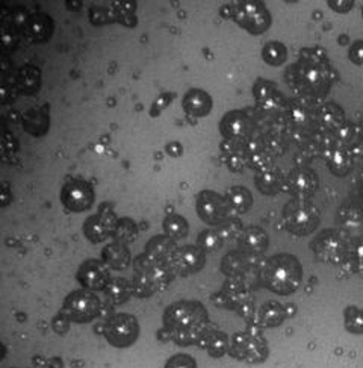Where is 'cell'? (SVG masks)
<instances>
[{"mask_svg":"<svg viewBox=\"0 0 363 368\" xmlns=\"http://www.w3.org/2000/svg\"><path fill=\"white\" fill-rule=\"evenodd\" d=\"M207 310L196 300H179L164 313V326L176 344L191 346L203 340L207 324Z\"/></svg>","mask_w":363,"mask_h":368,"instance_id":"obj_1","label":"cell"},{"mask_svg":"<svg viewBox=\"0 0 363 368\" xmlns=\"http://www.w3.org/2000/svg\"><path fill=\"white\" fill-rule=\"evenodd\" d=\"M288 82L301 96L321 97L328 93L332 85L328 62L319 49H304L300 61L288 70Z\"/></svg>","mask_w":363,"mask_h":368,"instance_id":"obj_2","label":"cell"},{"mask_svg":"<svg viewBox=\"0 0 363 368\" xmlns=\"http://www.w3.org/2000/svg\"><path fill=\"white\" fill-rule=\"evenodd\" d=\"M261 281L270 291L279 296H289L300 288L303 281V267L294 255H280L266 259L262 264Z\"/></svg>","mask_w":363,"mask_h":368,"instance_id":"obj_3","label":"cell"},{"mask_svg":"<svg viewBox=\"0 0 363 368\" xmlns=\"http://www.w3.org/2000/svg\"><path fill=\"white\" fill-rule=\"evenodd\" d=\"M224 19H232L248 34L261 35L271 26V14L262 2L244 0V2L225 3L221 8Z\"/></svg>","mask_w":363,"mask_h":368,"instance_id":"obj_4","label":"cell"},{"mask_svg":"<svg viewBox=\"0 0 363 368\" xmlns=\"http://www.w3.org/2000/svg\"><path fill=\"white\" fill-rule=\"evenodd\" d=\"M319 211L306 199H294L283 208V222L288 231L297 236L310 235L319 225Z\"/></svg>","mask_w":363,"mask_h":368,"instance_id":"obj_5","label":"cell"},{"mask_svg":"<svg viewBox=\"0 0 363 368\" xmlns=\"http://www.w3.org/2000/svg\"><path fill=\"white\" fill-rule=\"evenodd\" d=\"M350 244L351 240L346 236L345 232L336 231V229H328V231L321 232L312 241V250L315 256L322 261V263L342 265L346 253H348Z\"/></svg>","mask_w":363,"mask_h":368,"instance_id":"obj_6","label":"cell"},{"mask_svg":"<svg viewBox=\"0 0 363 368\" xmlns=\"http://www.w3.org/2000/svg\"><path fill=\"white\" fill-rule=\"evenodd\" d=\"M100 300L94 291L90 290H76L68 294L64 300L62 314L70 322L75 323H90L100 314Z\"/></svg>","mask_w":363,"mask_h":368,"instance_id":"obj_7","label":"cell"},{"mask_svg":"<svg viewBox=\"0 0 363 368\" xmlns=\"http://www.w3.org/2000/svg\"><path fill=\"white\" fill-rule=\"evenodd\" d=\"M196 209L201 222L216 227L232 217V208L225 195L212 190H203L197 195Z\"/></svg>","mask_w":363,"mask_h":368,"instance_id":"obj_8","label":"cell"},{"mask_svg":"<svg viewBox=\"0 0 363 368\" xmlns=\"http://www.w3.org/2000/svg\"><path fill=\"white\" fill-rule=\"evenodd\" d=\"M230 355L239 361L261 362L268 356V346L261 337V333L253 332H236L230 338Z\"/></svg>","mask_w":363,"mask_h":368,"instance_id":"obj_9","label":"cell"},{"mask_svg":"<svg viewBox=\"0 0 363 368\" xmlns=\"http://www.w3.org/2000/svg\"><path fill=\"white\" fill-rule=\"evenodd\" d=\"M140 323L131 314H115L104 324V337L115 347H129L138 340Z\"/></svg>","mask_w":363,"mask_h":368,"instance_id":"obj_10","label":"cell"},{"mask_svg":"<svg viewBox=\"0 0 363 368\" xmlns=\"http://www.w3.org/2000/svg\"><path fill=\"white\" fill-rule=\"evenodd\" d=\"M59 199L67 211L84 212L94 204L95 193L90 182L76 179V181H70L62 186Z\"/></svg>","mask_w":363,"mask_h":368,"instance_id":"obj_11","label":"cell"},{"mask_svg":"<svg viewBox=\"0 0 363 368\" xmlns=\"http://www.w3.org/2000/svg\"><path fill=\"white\" fill-rule=\"evenodd\" d=\"M206 264V252L200 247V245H183V247H177L169 270L174 274L180 276H189L198 273L201 268Z\"/></svg>","mask_w":363,"mask_h":368,"instance_id":"obj_12","label":"cell"},{"mask_svg":"<svg viewBox=\"0 0 363 368\" xmlns=\"http://www.w3.org/2000/svg\"><path fill=\"white\" fill-rule=\"evenodd\" d=\"M77 281L85 290L104 291L108 288L111 279L109 267L99 259H86L77 270Z\"/></svg>","mask_w":363,"mask_h":368,"instance_id":"obj_13","label":"cell"},{"mask_svg":"<svg viewBox=\"0 0 363 368\" xmlns=\"http://www.w3.org/2000/svg\"><path fill=\"white\" fill-rule=\"evenodd\" d=\"M118 218L111 209H102L99 214L88 217L84 223V235L86 240L94 244L103 243L108 240V236L114 235Z\"/></svg>","mask_w":363,"mask_h":368,"instance_id":"obj_14","label":"cell"},{"mask_svg":"<svg viewBox=\"0 0 363 368\" xmlns=\"http://www.w3.org/2000/svg\"><path fill=\"white\" fill-rule=\"evenodd\" d=\"M318 188V176L312 170L304 167H297L290 170L285 177L283 190L297 195H308L312 194Z\"/></svg>","mask_w":363,"mask_h":368,"instance_id":"obj_15","label":"cell"},{"mask_svg":"<svg viewBox=\"0 0 363 368\" xmlns=\"http://www.w3.org/2000/svg\"><path fill=\"white\" fill-rule=\"evenodd\" d=\"M248 130L250 121L245 114L238 109L224 114V117L220 121V132L225 140L244 141L248 137Z\"/></svg>","mask_w":363,"mask_h":368,"instance_id":"obj_16","label":"cell"},{"mask_svg":"<svg viewBox=\"0 0 363 368\" xmlns=\"http://www.w3.org/2000/svg\"><path fill=\"white\" fill-rule=\"evenodd\" d=\"M182 108L194 119L207 117L214 108V100L211 94L201 88H191L183 96Z\"/></svg>","mask_w":363,"mask_h":368,"instance_id":"obj_17","label":"cell"},{"mask_svg":"<svg viewBox=\"0 0 363 368\" xmlns=\"http://www.w3.org/2000/svg\"><path fill=\"white\" fill-rule=\"evenodd\" d=\"M253 96L263 111H279L285 105V97L270 80L259 79L253 85Z\"/></svg>","mask_w":363,"mask_h":368,"instance_id":"obj_18","label":"cell"},{"mask_svg":"<svg viewBox=\"0 0 363 368\" xmlns=\"http://www.w3.org/2000/svg\"><path fill=\"white\" fill-rule=\"evenodd\" d=\"M256 255L245 252H230L221 259V272L227 277H241L253 272L256 265Z\"/></svg>","mask_w":363,"mask_h":368,"instance_id":"obj_19","label":"cell"},{"mask_svg":"<svg viewBox=\"0 0 363 368\" xmlns=\"http://www.w3.org/2000/svg\"><path fill=\"white\" fill-rule=\"evenodd\" d=\"M177 250V245L173 238H169L168 235H158L145 245V255H149L153 261H156L159 264H164L169 268L174 253Z\"/></svg>","mask_w":363,"mask_h":368,"instance_id":"obj_20","label":"cell"},{"mask_svg":"<svg viewBox=\"0 0 363 368\" xmlns=\"http://www.w3.org/2000/svg\"><path fill=\"white\" fill-rule=\"evenodd\" d=\"M242 252L250 255H261L268 247V234L259 226L245 227L238 238Z\"/></svg>","mask_w":363,"mask_h":368,"instance_id":"obj_21","label":"cell"},{"mask_svg":"<svg viewBox=\"0 0 363 368\" xmlns=\"http://www.w3.org/2000/svg\"><path fill=\"white\" fill-rule=\"evenodd\" d=\"M23 129L32 137H44L50 129V116L46 108H30L21 116Z\"/></svg>","mask_w":363,"mask_h":368,"instance_id":"obj_22","label":"cell"},{"mask_svg":"<svg viewBox=\"0 0 363 368\" xmlns=\"http://www.w3.org/2000/svg\"><path fill=\"white\" fill-rule=\"evenodd\" d=\"M283 182L285 177L281 176L280 168H277L274 164L261 171H256V188L265 195H276L277 193H280L283 190Z\"/></svg>","mask_w":363,"mask_h":368,"instance_id":"obj_23","label":"cell"},{"mask_svg":"<svg viewBox=\"0 0 363 368\" xmlns=\"http://www.w3.org/2000/svg\"><path fill=\"white\" fill-rule=\"evenodd\" d=\"M53 30H55V23L50 15L37 12L34 15H30V19L28 21L26 37L30 41H34V43H46V41L52 38Z\"/></svg>","mask_w":363,"mask_h":368,"instance_id":"obj_24","label":"cell"},{"mask_svg":"<svg viewBox=\"0 0 363 368\" xmlns=\"http://www.w3.org/2000/svg\"><path fill=\"white\" fill-rule=\"evenodd\" d=\"M102 258H103V263L106 264L109 268L118 270V272H121V270H126L132 263L131 252H129L124 243H120V241H114V243L108 244L102 252Z\"/></svg>","mask_w":363,"mask_h":368,"instance_id":"obj_25","label":"cell"},{"mask_svg":"<svg viewBox=\"0 0 363 368\" xmlns=\"http://www.w3.org/2000/svg\"><path fill=\"white\" fill-rule=\"evenodd\" d=\"M19 91L26 96H35L41 88V70L32 64H24L17 71Z\"/></svg>","mask_w":363,"mask_h":368,"instance_id":"obj_26","label":"cell"},{"mask_svg":"<svg viewBox=\"0 0 363 368\" xmlns=\"http://www.w3.org/2000/svg\"><path fill=\"white\" fill-rule=\"evenodd\" d=\"M318 121L326 130L335 134L339 128H342L345 125L344 111L339 105L333 102H327L318 108Z\"/></svg>","mask_w":363,"mask_h":368,"instance_id":"obj_27","label":"cell"},{"mask_svg":"<svg viewBox=\"0 0 363 368\" xmlns=\"http://www.w3.org/2000/svg\"><path fill=\"white\" fill-rule=\"evenodd\" d=\"M221 291L232 300L235 309L239 305L253 301L252 290H250V286L242 281L241 277H227V281H225V283L223 285Z\"/></svg>","mask_w":363,"mask_h":368,"instance_id":"obj_28","label":"cell"},{"mask_svg":"<svg viewBox=\"0 0 363 368\" xmlns=\"http://www.w3.org/2000/svg\"><path fill=\"white\" fill-rule=\"evenodd\" d=\"M225 199H227L232 211L238 212V214H244L253 204V194L248 188L242 185H233L227 188L225 191Z\"/></svg>","mask_w":363,"mask_h":368,"instance_id":"obj_29","label":"cell"},{"mask_svg":"<svg viewBox=\"0 0 363 368\" xmlns=\"http://www.w3.org/2000/svg\"><path fill=\"white\" fill-rule=\"evenodd\" d=\"M285 318H286L285 308L281 306L279 301L271 300L257 310L256 322L265 327H276L283 323Z\"/></svg>","mask_w":363,"mask_h":368,"instance_id":"obj_30","label":"cell"},{"mask_svg":"<svg viewBox=\"0 0 363 368\" xmlns=\"http://www.w3.org/2000/svg\"><path fill=\"white\" fill-rule=\"evenodd\" d=\"M328 168L335 176H345L348 175L353 166L351 153L342 146H336L335 149L328 153L327 157Z\"/></svg>","mask_w":363,"mask_h":368,"instance_id":"obj_31","label":"cell"},{"mask_svg":"<svg viewBox=\"0 0 363 368\" xmlns=\"http://www.w3.org/2000/svg\"><path fill=\"white\" fill-rule=\"evenodd\" d=\"M288 117L295 128L303 129L310 126L315 117H318V109L313 111L309 108L308 103H303V100H295L289 105Z\"/></svg>","mask_w":363,"mask_h":368,"instance_id":"obj_32","label":"cell"},{"mask_svg":"<svg viewBox=\"0 0 363 368\" xmlns=\"http://www.w3.org/2000/svg\"><path fill=\"white\" fill-rule=\"evenodd\" d=\"M200 342H206L205 347L207 349V353L212 358H221L225 351H229L230 349L229 335H225L221 331L205 333L203 340H201Z\"/></svg>","mask_w":363,"mask_h":368,"instance_id":"obj_33","label":"cell"},{"mask_svg":"<svg viewBox=\"0 0 363 368\" xmlns=\"http://www.w3.org/2000/svg\"><path fill=\"white\" fill-rule=\"evenodd\" d=\"M262 60L271 67L283 65L288 60V49L280 41H270L262 49Z\"/></svg>","mask_w":363,"mask_h":368,"instance_id":"obj_34","label":"cell"},{"mask_svg":"<svg viewBox=\"0 0 363 368\" xmlns=\"http://www.w3.org/2000/svg\"><path fill=\"white\" fill-rule=\"evenodd\" d=\"M106 292L108 299H111L114 304L120 305V304H124V301L132 296L133 290H132V283L129 282L124 277H115V279H112L108 285V288L104 290Z\"/></svg>","mask_w":363,"mask_h":368,"instance_id":"obj_35","label":"cell"},{"mask_svg":"<svg viewBox=\"0 0 363 368\" xmlns=\"http://www.w3.org/2000/svg\"><path fill=\"white\" fill-rule=\"evenodd\" d=\"M164 231L165 235H168L169 238L182 240L189 232V225L187 222V218L179 216V214H171L164 220Z\"/></svg>","mask_w":363,"mask_h":368,"instance_id":"obj_36","label":"cell"},{"mask_svg":"<svg viewBox=\"0 0 363 368\" xmlns=\"http://www.w3.org/2000/svg\"><path fill=\"white\" fill-rule=\"evenodd\" d=\"M20 41V32L15 29L14 24L8 17H3L2 28H0V44H2L3 53L14 52Z\"/></svg>","mask_w":363,"mask_h":368,"instance_id":"obj_37","label":"cell"},{"mask_svg":"<svg viewBox=\"0 0 363 368\" xmlns=\"http://www.w3.org/2000/svg\"><path fill=\"white\" fill-rule=\"evenodd\" d=\"M132 290H133V296L140 299L150 297L158 291L147 270H141V272L135 273V277L132 281Z\"/></svg>","mask_w":363,"mask_h":368,"instance_id":"obj_38","label":"cell"},{"mask_svg":"<svg viewBox=\"0 0 363 368\" xmlns=\"http://www.w3.org/2000/svg\"><path fill=\"white\" fill-rule=\"evenodd\" d=\"M342 267L351 273L363 272V241H351Z\"/></svg>","mask_w":363,"mask_h":368,"instance_id":"obj_39","label":"cell"},{"mask_svg":"<svg viewBox=\"0 0 363 368\" xmlns=\"http://www.w3.org/2000/svg\"><path fill=\"white\" fill-rule=\"evenodd\" d=\"M147 272L158 291H164L165 288H168L169 283L173 282V277L176 276L168 267L159 263H155L150 268H147Z\"/></svg>","mask_w":363,"mask_h":368,"instance_id":"obj_40","label":"cell"},{"mask_svg":"<svg viewBox=\"0 0 363 368\" xmlns=\"http://www.w3.org/2000/svg\"><path fill=\"white\" fill-rule=\"evenodd\" d=\"M115 238V241L120 243H132L133 240H136V236H138V227H136V223L131 218H121L118 220L117 227H115V232L112 235Z\"/></svg>","mask_w":363,"mask_h":368,"instance_id":"obj_41","label":"cell"},{"mask_svg":"<svg viewBox=\"0 0 363 368\" xmlns=\"http://www.w3.org/2000/svg\"><path fill=\"white\" fill-rule=\"evenodd\" d=\"M223 238L220 235H218L216 231H211V229H207V231H203L198 235V244L201 249H203L206 253H214L216 250L221 249L223 245Z\"/></svg>","mask_w":363,"mask_h":368,"instance_id":"obj_42","label":"cell"},{"mask_svg":"<svg viewBox=\"0 0 363 368\" xmlns=\"http://www.w3.org/2000/svg\"><path fill=\"white\" fill-rule=\"evenodd\" d=\"M242 231H244V229H242L241 222L238 218H233V217H230L229 220H225L223 225L216 227V232H218V235L221 236L223 241L239 238V235L242 234Z\"/></svg>","mask_w":363,"mask_h":368,"instance_id":"obj_43","label":"cell"},{"mask_svg":"<svg viewBox=\"0 0 363 368\" xmlns=\"http://www.w3.org/2000/svg\"><path fill=\"white\" fill-rule=\"evenodd\" d=\"M19 87H17V79L11 78L8 75H2V84H0V99L2 103H11L19 96Z\"/></svg>","mask_w":363,"mask_h":368,"instance_id":"obj_44","label":"cell"},{"mask_svg":"<svg viewBox=\"0 0 363 368\" xmlns=\"http://www.w3.org/2000/svg\"><path fill=\"white\" fill-rule=\"evenodd\" d=\"M345 326L354 333H363V310L348 306L345 310Z\"/></svg>","mask_w":363,"mask_h":368,"instance_id":"obj_45","label":"cell"},{"mask_svg":"<svg viewBox=\"0 0 363 368\" xmlns=\"http://www.w3.org/2000/svg\"><path fill=\"white\" fill-rule=\"evenodd\" d=\"M245 159H247V166H250L256 171H261V170L270 167L274 164L272 157L266 149H263L261 152H256L253 155H247Z\"/></svg>","mask_w":363,"mask_h":368,"instance_id":"obj_46","label":"cell"},{"mask_svg":"<svg viewBox=\"0 0 363 368\" xmlns=\"http://www.w3.org/2000/svg\"><path fill=\"white\" fill-rule=\"evenodd\" d=\"M90 21L94 26H103V24L114 23V15L109 6H93L90 10Z\"/></svg>","mask_w":363,"mask_h":368,"instance_id":"obj_47","label":"cell"},{"mask_svg":"<svg viewBox=\"0 0 363 368\" xmlns=\"http://www.w3.org/2000/svg\"><path fill=\"white\" fill-rule=\"evenodd\" d=\"M335 138L339 146H342V147L348 146L356 140V128H354V125H351V123H345L342 128H339L336 130Z\"/></svg>","mask_w":363,"mask_h":368,"instance_id":"obj_48","label":"cell"},{"mask_svg":"<svg viewBox=\"0 0 363 368\" xmlns=\"http://www.w3.org/2000/svg\"><path fill=\"white\" fill-rule=\"evenodd\" d=\"M174 99V94L173 93H162L159 94L155 102L151 103V108H150V116L151 117H158L160 116V112H162L165 108H168L169 105H171Z\"/></svg>","mask_w":363,"mask_h":368,"instance_id":"obj_49","label":"cell"},{"mask_svg":"<svg viewBox=\"0 0 363 368\" xmlns=\"http://www.w3.org/2000/svg\"><path fill=\"white\" fill-rule=\"evenodd\" d=\"M225 166L233 173H241V171H244L247 167V159L245 157H242L241 152H235V153H230L225 157Z\"/></svg>","mask_w":363,"mask_h":368,"instance_id":"obj_50","label":"cell"},{"mask_svg":"<svg viewBox=\"0 0 363 368\" xmlns=\"http://www.w3.org/2000/svg\"><path fill=\"white\" fill-rule=\"evenodd\" d=\"M165 368H197V362L189 355H174L168 359Z\"/></svg>","mask_w":363,"mask_h":368,"instance_id":"obj_51","label":"cell"},{"mask_svg":"<svg viewBox=\"0 0 363 368\" xmlns=\"http://www.w3.org/2000/svg\"><path fill=\"white\" fill-rule=\"evenodd\" d=\"M348 58L354 64L363 65V40L354 41V43L351 44L350 51H348Z\"/></svg>","mask_w":363,"mask_h":368,"instance_id":"obj_52","label":"cell"},{"mask_svg":"<svg viewBox=\"0 0 363 368\" xmlns=\"http://www.w3.org/2000/svg\"><path fill=\"white\" fill-rule=\"evenodd\" d=\"M2 150H3V157L6 155H12L15 150H17V141L11 132L5 130L2 135Z\"/></svg>","mask_w":363,"mask_h":368,"instance_id":"obj_53","label":"cell"},{"mask_svg":"<svg viewBox=\"0 0 363 368\" xmlns=\"http://www.w3.org/2000/svg\"><path fill=\"white\" fill-rule=\"evenodd\" d=\"M212 304L216 305L218 308H223V309H233V310H235V306H233L232 300H230L227 296H225V294H224L223 291L212 294Z\"/></svg>","mask_w":363,"mask_h":368,"instance_id":"obj_54","label":"cell"},{"mask_svg":"<svg viewBox=\"0 0 363 368\" xmlns=\"http://www.w3.org/2000/svg\"><path fill=\"white\" fill-rule=\"evenodd\" d=\"M68 327H70V320L62 313L53 320V329L58 333H66L68 331Z\"/></svg>","mask_w":363,"mask_h":368,"instance_id":"obj_55","label":"cell"},{"mask_svg":"<svg viewBox=\"0 0 363 368\" xmlns=\"http://www.w3.org/2000/svg\"><path fill=\"white\" fill-rule=\"evenodd\" d=\"M165 152H167V155H169V157L179 158L183 155V146L179 141H169L165 146Z\"/></svg>","mask_w":363,"mask_h":368,"instance_id":"obj_56","label":"cell"},{"mask_svg":"<svg viewBox=\"0 0 363 368\" xmlns=\"http://www.w3.org/2000/svg\"><path fill=\"white\" fill-rule=\"evenodd\" d=\"M328 5H330V8H332V10L337 11V12H348L354 3L353 2H335V0H330Z\"/></svg>","mask_w":363,"mask_h":368,"instance_id":"obj_57","label":"cell"},{"mask_svg":"<svg viewBox=\"0 0 363 368\" xmlns=\"http://www.w3.org/2000/svg\"><path fill=\"white\" fill-rule=\"evenodd\" d=\"M10 202H12V193L10 191V188H8L6 184H3L2 186V193H0V203H2V207H8Z\"/></svg>","mask_w":363,"mask_h":368,"instance_id":"obj_58","label":"cell"},{"mask_svg":"<svg viewBox=\"0 0 363 368\" xmlns=\"http://www.w3.org/2000/svg\"><path fill=\"white\" fill-rule=\"evenodd\" d=\"M362 15H363V8H362Z\"/></svg>","mask_w":363,"mask_h":368,"instance_id":"obj_59","label":"cell"}]
</instances>
